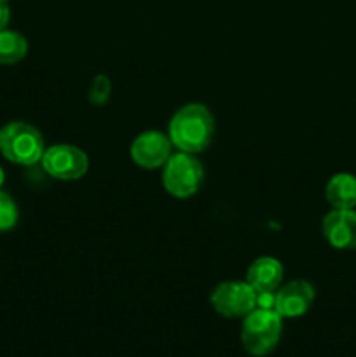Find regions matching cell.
<instances>
[{
  "label": "cell",
  "instance_id": "cell-1",
  "mask_svg": "<svg viewBox=\"0 0 356 357\" xmlns=\"http://www.w3.org/2000/svg\"><path fill=\"white\" fill-rule=\"evenodd\" d=\"M215 135V119L201 103H188L175 112L168 126V136L175 149L187 153H201Z\"/></svg>",
  "mask_w": 356,
  "mask_h": 357
},
{
  "label": "cell",
  "instance_id": "cell-2",
  "mask_svg": "<svg viewBox=\"0 0 356 357\" xmlns=\"http://www.w3.org/2000/svg\"><path fill=\"white\" fill-rule=\"evenodd\" d=\"M44 138L35 126L23 121L7 122L0 128V153L17 166H34L44 155Z\"/></svg>",
  "mask_w": 356,
  "mask_h": 357
},
{
  "label": "cell",
  "instance_id": "cell-3",
  "mask_svg": "<svg viewBox=\"0 0 356 357\" xmlns=\"http://www.w3.org/2000/svg\"><path fill=\"white\" fill-rule=\"evenodd\" d=\"M283 333V317L274 309L255 307L241 326V344L250 356L271 354L279 344Z\"/></svg>",
  "mask_w": 356,
  "mask_h": 357
},
{
  "label": "cell",
  "instance_id": "cell-4",
  "mask_svg": "<svg viewBox=\"0 0 356 357\" xmlns=\"http://www.w3.org/2000/svg\"><path fill=\"white\" fill-rule=\"evenodd\" d=\"M205 181L202 164L194 153H171L163 166V187L177 199H188L198 194Z\"/></svg>",
  "mask_w": 356,
  "mask_h": 357
},
{
  "label": "cell",
  "instance_id": "cell-5",
  "mask_svg": "<svg viewBox=\"0 0 356 357\" xmlns=\"http://www.w3.org/2000/svg\"><path fill=\"white\" fill-rule=\"evenodd\" d=\"M209 303L225 319H243L257 307V291L246 281H225L213 289Z\"/></svg>",
  "mask_w": 356,
  "mask_h": 357
},
{
  "label": "cell",
  "instance_id": "cell-6",
  "mask_svg": "<svg viewBox=\"0 0 356 357\" xmlns=\"http://www.w3.org/2000/svg\"><path fill=\"white\" fill-rule=\"evenodd\" d=\"M40 164L49 176L59 181H77L89 169L86 152L68 143H58L45 149Z\"/></svg>",
  "mask_w": 356,
  "mask_h": 357
},
{
  "label": "cell",
  "instance_id": "cell-7",
  "mask_svg": "<svg viewBox=\"0 0 356 357\" xmlns=\"http://www.w3.org/2000/svg\"><path fill=\"white\" fill-rule=\"evenodd\" d=\"M131 160L142 169H159L173 153L170 136L161 131H145L131 143Z\"/></svg>",
  "mask_w": 356,
  "mask_h": 357
},
{
  "label": "cell",
  "instance_id": "cell-8",
  "mask_svg": "<svg viewBox=\"0 0 356 357\" xmlns=\"http://www.w3.org/2000/svg\"><path fill=\"white\" fill-rule=\"evenodd\" d=\"M314 286L309 281L304 279H295L290 281L276 291V312L283 319H295V317L304 316L309 312V309L314 303Z\"/></svg>",
  "mask_w": 356,
  "mask_h": 357
},
{
  "label": "cell",
  "instance_id": "cell-9",
  "mask_svg": "<svg viewBox=\"0 0 356 357\" xmlns=\"http://www.w3.org/2000/svg\"><path fill=\"white\" fill-rule=\"evenodd\" d=\"M321 230L332 248L341 251L356 250V211L332 209L321 223Z\"/></svg>",
  "mask_w": 356,
  "mask_h": 357
},
{
  "label": "cell",
  "instance_id": "cell-10",
  "mask_svg": "<svg viewBox=\"0 0 356 357\" xmlns=\"http://www.w3.org/2000/svg\"><path fill=\"white\" fill-rule=\"evenodd\" d=\"M283 265L274 257H260L251 261L246 271L244 281L257 293H274L278 291L283 281Z\"/></svg>",
  "mask_w": 356,
  "mask_h": 357
},
{
  "label": "cell",
  "instance_id": "cell-11",
  "mask_svg": "<svg viewBox=\"0 0 356 357\" xmlns=\"http://www.w3.org/2000/svg\"><path fill=\"white\" fill-rule=\"evenodd\" d=\"M325 197L332 209L356 208V176L351 173H337L328 180Z\"/></svg>",
  "mask_w": 356,
  "mask_h": 357
},
{
  "label": "cell",
  "instance_id": "cell-12",
  "mask_svg": "<svg viewBox=\"0 0 356 357\" xmlns=\"http://www.w3.org/2000/svg\"><path fill=\"white\" fill-rule=\"evenodd\" d=\"M28 52V42L24 35L14 30H0V65H14L21 61Z\"/></svg>",
  "mask_w": 356,
  "mask_h": 357
},
{
  "label": "cell",
  "instance_id": "cell-13",
  "mask_svg": "<svg viewBox=\"0 0 356 357\" xmlns=\"http://www.w3.org/2000/svg\"><path fill=\"white\" fill-rule=\"evenodd\" d=\"M17 218H20V211H17L16 202L9 194L2 192V188H0V234L14 229Z\"/></svg>",
  "mask_w": 356,
  "mask_h": 357
},
{
  "label": "cell",
  "instance_id": "cell-14",
  "mask_svg": "<svg viewBox=\"0 0 356 357\" xmlns=\"http://www.w3.org/2000/svg\"><path fill=\"white\" fill-rule=\"evenodd\" d=\"M110 91V84L107 82V79H96L93 84V94H94V101L98 103V96H101V101L107 100V94Z\"/></svg>",
  "mask_w": 356,
  "mask_h": 357
},
{
  "label": "cell",
  "instance_id": "cell-15",
  "mask_svg": "<svg viewBox=\"0 0 356 357\" xmlns=\"http://www.w3.org/2000/svg\"><path fill=\"white\" fill-rule=\"evenodd\" d=\"M10 20V7L9 0H0V30L7 28Z\"/></svg>",
  "mask_w": 356,
  "mask_h": 357
},
{
  "label": "cell",
  "instance_id": "cell-16",
  "mask_svg": "<svg viewBox=\"0 0 356 357\" xmlns=\"http://www.w3.org/2000/svg\"><path fill=\"white\" fill-rule=\"evenodd\" d=\"M3 181H6V173H3V169H2V166H0V188H2V185H3Z\"/></svg>",
  "mask_w": 356,
  "mask_h": 357
}]
</instances>
